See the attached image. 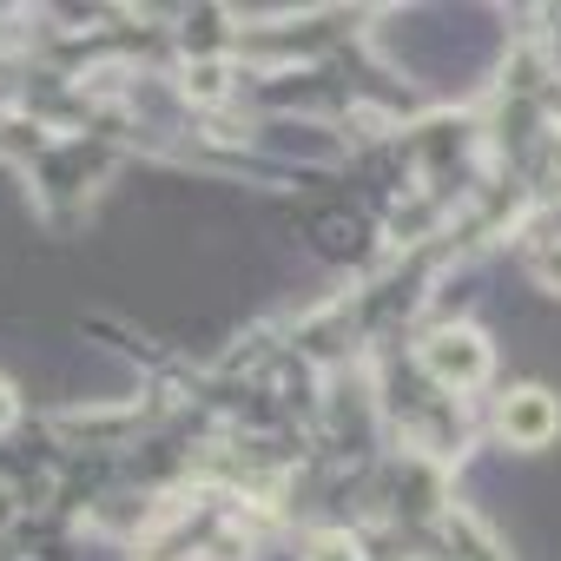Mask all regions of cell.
<instances>
[{
  "label": "cell",
  "mask_w": 561,
  "mask_h": 561,
  "mask_svg": "<svg viewBox=\"0 0 561 561\" xmlns=\"http://www.w3.org/2000/svg\"><path fill=\"white\" fill-rule=\"evenodd\" d=\"M528 271L541 277V291H561V238H548V244H535V257H528Z\"/></svg>",
  "instance_id": "obj_4"
},
{
  "label": "cell",
  "mask_w": 561,
  "mask_h": 561,
  "mask_svg": "<svg viewBox=\"0 0 561 561\" xmlns=\"http://www.w3.org/2000/svg\"><path fill=\"white\" fill-rule=\"evenodd\" d=\"M0 522H14V495H8V482H0Z\"/></svg>",
  "instance_id": "obj_7"
},
{
  "label": "cell",
  "mask_w": 561,
  "mask_h": 561,
  "mask_svg": "<svg viewBox=\"0 0 561 561\" xmlns=\"http://www.w3.org/2000/svg\"><path fill=\"white\" fill-rule=\"evenodd\" d=\"M311 561H357V548H351L344 535H318V541H311Z\"/></svg>",
  "instance_id": "obj_5"
},
{
  "label": "cell",
  "mask_w": 561,
  "mask_h": 561,
  "mask_svg": "<svg viewBox=\"0 0 561 561\" xmlns=\"http://www.w3.org/2000/svg\"><path fill=\"white\" fill-rule=\"evenodd\" d=\"M495 423H502V436H508L515 449H541V443H554V430H561V403H554L541 383H522V390L502 397Z\"/></svg>",
  "instance_id": "obj_2"
},
{
  "label": "cell",
  "mask_w": 561,
  "mask_h": 561,
  "mask_svg": "<svg viewBox=\"0 0 561 561\" xmlns=\"http://www.w3.org/2000/svg\"><path fill=\"white\" fill-rule=\"evenodd\" d=\"M14 416H21V403H14V383H8V377H0V436H8V430H14Z\"/></svg>",
  "instance_id": "obj_6"
},
{
  "label": "cell",
  "mask_w": 561,
  "mask_h": 561,
  "mask_svg": "<svg viewBox=\"0 0 561 561\" xmlns=\"http://www.w3.org/2000/svg\"><path fill=\"white\" fill-rule=\"evenodd\" d=\"M185 93L218 100V93H225V60H198V67H185Z\"/></svg>",
  "instance_id": "obj_3"
},
{
  "label": "cell",
  "mask_w": 561,
  "mask_h": 561,
  "mask_svg": "<svg viewBox=\"0 0 561 561\" xmlns=\"http://www.w3.org/2000/svg\"><path fill=\"white\" fill-rule=\"evenodd\" d=\"M489 344H482V331H462V324H449V331H430L423 337V370L443 383V390H476L482 377H489Z\"/></svg>",
  "instance_id": "obj_1"
}]
</instances>
